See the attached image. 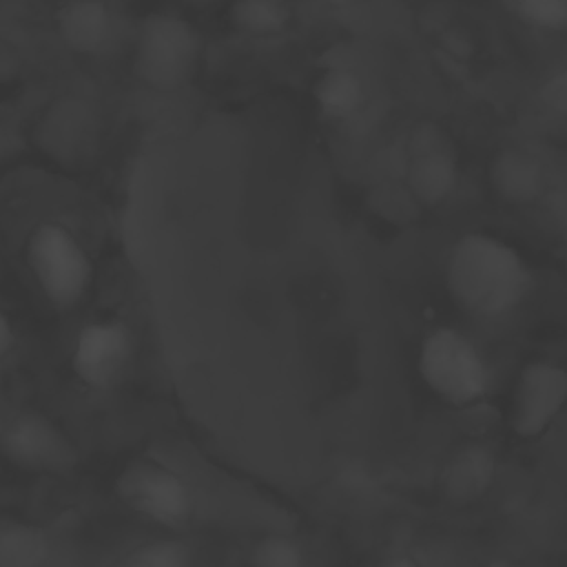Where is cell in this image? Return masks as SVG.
<instances>
[{
    "label": "cell",
    "mask_w": 567,
    "mask_h": 567,
    "mask_svg": "<svg viewBox=\"0 0 567 567\" xmlns=\"http://www.w3.org/2000/svg\"><path fill=\"white\" fill-rule=\"evenodd\" d=\"M532 270L507 239L470 230L445 257V288L470 317L492 321L514 312L532 290Z\"/></svg>",
    "instance_id": "cell-1"
},
{
    "label": "cell",
    "mask_w": 567,
    "mask_h": 567,
    "mask_svg": "<svg viewBox=\"0 0 567 567\" xmlns=\"http://www.w3.org/2000/svg\"><path fill=\"white\" fill-rule=\"evenodd\" d=\"M131 71L155 93L186 89L204 62V35L193 20L173 9L146 13L131 42Z\"/></svg>",
    "instance_id": "cell-2"
},
{
    "label": "cell",
    "mask_w": 567,
    "mask_h": 567,
    "mask_svg": "<svg viewBox=\"0 0 567 567\" xmlns=\"http://www.w3.org/2000/svg\"><path fill=\"white\" fill-rule=\"evenodd\" d=\"M416 368L434 396L452 408L481 403L492 388V370L481 348L452 326L432 328L416 354Z\"/></svg>",
    "instance_id": "cell-3"
},
{
    "label": "cell",
    "mask_w": 567,
    "mask_h": 567,
    "mask_svg": "<svg viewBox=\"0 0 567 567\" xmlns=\"http://www.w3.org/2000/svg\"><path fill=\"white\" fill-rule=\"evenodd\" d=\"M24 261L44 299L73 310L93 284V261L84 244L62 221H40L24 241Z\"/></svg>",
    "instance_id": "cell-4"
},
{
    "label": "cell",
    "mask_w": 567,
    "mask_h": 567,
    "mask_svg": "<svg viewBox=\"0 0 567 567\" xmlns=\"http://www.w3.org/2000/svg\"><path fill=\"white\" fill-rule=\"evenodd\" d=\"M115 496L137 516L179 529L193 516V492L186 478L151 456L131 458L115 476Z\"/></svg>",
    "instance_id": "cell-5"
},
{
    "label": "cell",
    "mask_w": 567,
    "mask_h": 567,
    "mask_svg": "<svg viewBox=\"0 0 567 567\" xmlns=\"http://www.w3.org/2000/svg\"><path fill=\"white\" fill-rule=\"evenodd\" d=\"M133 354V328L122 317H100L75 332L69 363L82 385L106 392L126 377Z\"/></svg>",
    "instance_id": "cell-6"
},
{
    "label": "cell",
    "mask_w": 567,
    "mask_h": 567,
    "mask_svg": "<svg viewBox=\"0 0 567 567\" xmlns=\"http://www.w3.org/2000/svg\"><path fill=\"white\" fill-rule=\"evenodd\" d=\"M0 452L11 465L35 474H66L80 461L69 434L40 412L13 416L2 430Z\"/></svg>",
    "instance_id": "cell-7"
},
{
    "label": "cell",
    "mask_w": 567,
    "mask_h": 567,
    "mask_svg": "<svg viewBox=\"0 0 567 567\" xmlns=\"http://www.w3.org/2000/svg\"><path fill=\"white\" fill-rule=\"evenodd\" d=\"M567 408V368L529 361L520 368L509 399V427L518 439H538Z\"/></svg>",
    "instance_id": "cell-8"
},
{
    "label": "cell",
    "mask_w": 567,
    "mask_h": 567,
    "mask_svg": "<svg viewBox=\"0 0 567 567\" xmlns=\"http://www.w3.org/2000/svg\"><path fill=\"white\" fill-rule=\"evenodd\" d=\"M405 190L425 208L443 204L458 184V157L445 133L421 124L408 142L403 164Z\"/></svg>",
    "instance_id": "cell-9"
},
{
    "label": "cell",
    "mask_w": 567,
    "mask_h": 567,
    "mask_svg": "<svg viewBox=\"0 0 567 567\" xmlns=\"http://www.w3.org/2000/svg\"><path fill=\"white\" fill-rule=\"evenodd\" d=\"M35 144L58 164L78 166L95 153L97 117L78 97L53 102L35 124Z\"/></svg>",
    "instance_id": "cell-10"
},
{
    "label": "cell",
    "mask_w": 567,
    "mask_h": 567,
    "mask_svg": "<svg viewBox=\"0 0 567 567\" xmlns=\"http://www.w3.org/2000/svg\"><path fill=\"white\" fill-rule=\"evenodd\" d=\"M53 24L62 47L82 58L109 51L117 29L109 0H64L55 11Z\"/></svg>",
    "instance_id": "cell-11"
},
{
    "label": "cell",
    "mask_w": 567,
    "mask_h": 567,
    "mask_svg": "<svg viewBox=\"0 0 567 567\" xmlns=\"http://www.w3.org/2000/svg\"><path fill=\"white\" fill-rule=\"evenodd\" d=\"M496 478V456L487 445L461 447L441 472V492L447 501L465 505L478 501Z\"/></svg>",
    "instance_id": "cell-12"
},
{
    "label": "cell",
    "mask_w": 567,
    "mask_h": 567,
    "mask_svg": "<svg viewBox=\"0 0 567 567\" xmlns=\"http://www.w3.org/2000/svg\"><path fill=\"white\" fill-rule=\"evenodd\" d=\"M310 95L317 111L326 120L346 122L363 106L365 84L363 78L350 66H328L315 78Z\"/></svg>",
    "instance_id": "cell-13"
},
{
    "label": "cell",
    "mask_w": 567,
    "mask_h": 567,
    "mask_svg": "<svg viewBox=\"0 0 567 567\" xmlns=\"http://www.w3.org/2000/svg\"><path fill=\"white\" fill-rule=\"evenodd\" d=\"M292 7L288 0H230L226 20L244 38L270 40L292 27Z\"/></svg>",
    "instance_id": "cell-14"
},
{
    "label": "cell",
    "mask_w": 567,
    "mask_h": 567,
    "mask_svg": "<svg viewBox=\"0 0 567 567\" xmlns=\"http://www.w3.org/2000/svg\"><path fill=\"white\" fill-rule=\"evenodd\" d=\"M51 551L47 529L27 520H0V567H35L47 563Z\"/></svg>",
    "instance_id": "cell-15"
},
{
    "label": "cell",
    "mask_w": 567,
    "mask_h": 567,
    "mask_svg": "<svg viewBox=\"0 0 567 567\" xmlns=\"http://www.w3.org/2000/svg\"><path fill=\"white\" fill-rule=\"evenodd\" d=\"M543 182L540 166L523 151H505L494 157L492 184L494 190L509 202H527L538 195Z\"/></svg>",
    "instance_id": "cell-16"
},
{
    "label": "cell",
    "mask_w": 567,
    "mask_h": 567,
    "mask_svg": "<svg viewBox=\"0 0 567 567\" xmlns=\"http://www.w3.org/2000/svg\"><path fill=\"white\" fill-rule=\"evenodd\" d=\"M193 547L179 538H153L133 547L124 556V565L131 567H186L193 565Z\"/></svg>",
    "instance_id": "cell-17"
},
{
    "label": "cell",
    "mask_w": 567,
    "mask_h": 567,
    "mask_svg": "<svg viewBox=\"0 0 567 567\" xmlns=\"http://www.w3.org/2000/svg\"><path fill=\"white\" fill-rule=\"evenodd\" d=\"M248 560L259 567H299L306 563V551L295 536L270 532L255 540Z\"/></svg>",
    "instance_id": "cell-18"
},
{
    "label": "cell",
    "mask_w": 567,
    "mask_h": 567,
    "mask_svg": "<svg viewBox=\"0 0 567 567\" xmlns=\"http://www.w3.org/2000/svg\"><path fill=\"white\" fill-rule=\"evenodd\" d=\"M518 22L543 33L567 31V0H509Z\"/></svg>",
    "instance_id": "cell-19"
},
{
    "label": "cell",
    "mask_w": 567,
    "mask_h": 567,
    "mask_svg": "<svg viewBox=\"0 0 567 567\" xmlns=\"http://www.w3.org/2000/svg\"><path fill=\"white\" fill-rule=\"evenodd\" d=\"M13 323H11V317L7 312L0 310V359L11 350L13 346Z\"/></svg>",
    "instance_id": "cell-20"
}]
</instances>
